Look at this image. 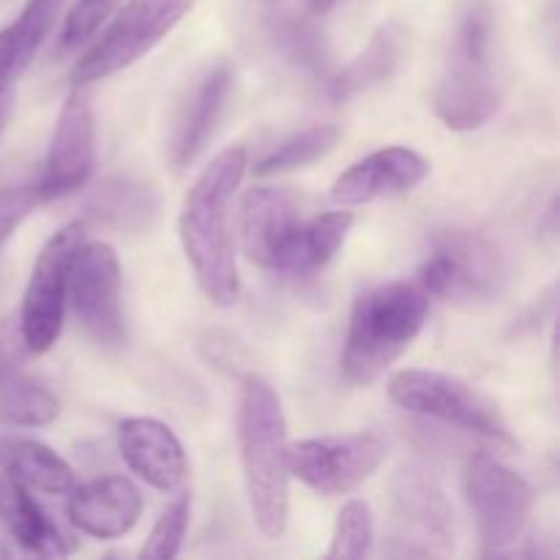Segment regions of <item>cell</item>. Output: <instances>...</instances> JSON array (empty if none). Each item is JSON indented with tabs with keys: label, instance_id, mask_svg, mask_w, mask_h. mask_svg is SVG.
<instances>
[{
	"label": "cell",
	"instance_id": "obj_1",
	"mask_svg": "<svg viewBox=\"0 0 560 560\" xmlns=\"http://www.w3.org/2000/svg\"><path fill=\"white\" fill-rule=\"evenodd\" d=\"M246 167V148H224L195 180L178 217L186 260L202 293L217 306H233L241 293L235 241L230 233V206Z\"/></svg>",
	"mask_w": 560,
	"mask_h": 560
},
{
	"label": "cell",
	"instance_id": "obj_2",
	"mask_svg": "<svg viewBox=\"0 0 560 560\" xmlns=\"http://www.w3.org/2000/svg\"><path fill=\"white\" fill-rule=\"evenodd\" d=\"M238 452L252 520L266 539H282L290 512L288 421L277 392L257 375L241 386Z\"/></svg>",
	"mask_w": 560,
	"mask_h": 560
},
{
	"label": "cell",
	"instance_id": "obj_3",
	"mask_svg": "<svg viewBox=\"0 0 560 560\" xmlns=\"http://www.w3.org/2000/svg\"><path fill=\"white\" fill-rule=\"evenodd\" d=\"M430 315V293L419 282L377 284L355 299L342 350L350 386H372L416 342Z\"/></svg>",
	"mask_w": 560,
	"mask_h": 560
},
{
	"label": "cell",
	"instance_id": "obj_4",
	"mask_svg": "<svg viewBox=\"0 0 560 560\" xmlns=\"http://www.w3.org/2000/svg\"><path fill=\"white\" fill-rule=\"evenodd\" d=\"M501 109V91L492 69V11L470 0L459 14L446 63L432 88V113L454 131L481 129Z\"/></svg>",
	"mask_w": 560,
	"mask_h": 560
},
{
	"label": "cell",
	"instance_id": "obj_5",
	"mask_svg": "<svg viewBox=\"0 0 560 560\" xmlns=\"http://www.w3.org/2000/svg\"><path fill=\"white\" fill-rule=\"evenodd\" d=\"M388 397L397 408L421 419L514 446V435L501 405L457 375L435 370H399L388 381Z\"/></svg>",
	"mask_w": 560,
	"mask_h": 560
},
{
	"label": "cell",
	"instance_id": "obj_6",
	"mask_svg": "<svg viewBox=\"0 0 560 560\" xmlns=\"http://www.w3.org/2000/svg\"><path fill=\"white\" fill-rule=\"evenodd\" d=\"M509 282V266L495 241L479 230H441L419 271L430 299L474 306L495 301Z\"/></svg>",
	"mask_w": 560,
	"mask_h": 560
},
{
	"label": "cell",
	"instance_id": "obj_7",
	"mask_svg": "<svg viewBox=\"0 0 560 560\" xmlns=\"http://www.w3.org/2000/svg\"><path fill=\"white\" fill-rule=\"evenodd\" d=\"M191 9L195 0H129L124 9L115 11L113 22L104 27L93 47L77 60L71 71L74 88L93 85L135 66L162 44Z\"/></svg>",
	"mask_w": 560,
	"mask_h": 560
},
{
	"label": "cell",
	"instance_id": "obj_8",
	"mask_svg": "<svg viewBox=\"0 0 560 560\" xmlns=\"http://www.w3.org/2000/svg\"><path fill=\"white\" fill-rule=\"evenodd\" d=\"M463 485L479 528L481 556H512L534 517V485L517 470L490 457L470 459Z\"/></svg>",
	"mask_w": 560,
	"mask_h": 560
},
{
	"label": "cell",
	"instance_id": "obj_9",
	"mask_svg": "<svg viewBox=\"0 0 560 560\" xmlns=\"http://www.w3.org/2000/svg\"><path fill=\"white\" fill-rule=\"evenodd\" d=\"M82 241H85V224L71 222L60 228L38 252L22 310L16 315L27 353H47L63 331L71 260Z\"/></svg>",
	"mask_w": 560,
	"mask_h": 560
},
{
	"label": "cell",
	"instance_id": "obj_10",
	"mask_svg": "<svg viewBox=\"0 0 560 560\" xmlns=\"http://www.w3.org/2000/svg\"><path fill=\"white\" fill-rule=\"evenodd\" d=\"M71 310L96 345L107 350L124 348L126 317L120 299V262L104 241H82L69 271Z\"/></svg>",
	"mask_w": 560,
	"mask_h": 560
},
{
	"label": "cell",
	"instance_id": "obj_11",
	"mask_svg": "<svg viewBox=\"0 0 560 560\" xmlns=\"http://www.w3.org/2000/svg\"><path fill=\"white\" fill-rule=\"evenodd\" d=\"M392 503L399 534L388 556H430L454 545V514L446 490L427 465L405 463L392 479Z\"/></svg>",
	"mask_w": 560,
	"mask_h": 560
},
{
	"label": "cell",
	"instance_id": "obj_12",
	"mask_svg": "<svg viewBox=\"0 0 560 560\" xmlns=\"http://www.w3.org/2000/svg\"><path fill=\"white\" fill-rule=\"evenodd\" d=\"M386 459V443L372 432L310 438L290 446V476L317 495H348Z\"/></svg>",
	"mask_w": 560,
	"mask_h": 560
},
{
	"label": "cell",
	"instance_id": "obj_13",
	"mask_svg": "<svg viewBox=\"0 0 560 560\" xmlns=\"http://www.w3.org/2000/svg\"><path fill=\"white\" fill-rule=\"evenodd\" d=\"M96 167V124L93 109L80 88L69 93L63 109L55 124L52 142H49L47 167L38 178L44 200L71 195L82 189Z\"/></svg>",
	"mask_w": 560,
	"mask_h": 560
},
{
	"label": "cell",
	"instance_id": "obj_14",
	"mask_svg": "<svg viewBox=\"0 0 560 560\" xmlns=\"http://www.w3.org/2000/svg\"><path fill=\"white\" fill-rule=\"evenodd\" d=\"M430 175V162L419 151L405 145L383 148L361 162L350 164L331 186V200L339 208L370 206L386 197L405 195L424 184Z\"/></svg>",
	"mask_w": 560,
	"mask_h": 560
},
{
	"label": "cell",
	"instance_id": "obj_15",
	"mask_svg": "<svg viewBox=\"0 0 560 560\" xmlns=\"http://www.w3.org/2000/svg\"><path fill=\"white\" fill-rule=\"evenodd\" d=\"M118 448L131 474L153 490L180 495L189 485V459L178 435L164 421L145 416L126 419L118 427Z\"/></svg>",
	"mask_w": 560,
	"mask_h": 560
},
{
	"label": "cell",
	"instance_id": "obj_16",
	"mask_svg": "<svg viewBox=\"0 0 560 560\" xmlns=\"http://www.w3.org/2000/svg\"><path fill=\"white\" fill-rule=\"evenodd\" d=\"M25 353L20 320L5 317L0 323V421L14 427H47L58 419L60 402L22 370Z\"/></svg>",
	"mask_w": 560,
	"mask_h": 560
},
{
	"label": "cell",
	"instance_id": "obj_17",
	"mask_svg": "<svg viewBox=\"0 0 560 560\" xmlns=\"http://www.w3.org/2000/svg\"><path fill=\"white\" fill-rule=\"evenodd\" d=\"M301 211L290 191L252 186L241 200V246L260 268L277 271L279 257L299 230Z\"/></svg>",
	"mask_w": 560,
	"mask_h": 560
},
{
	"label": "cell",
	"instance_id": "obj_18",
	"mask_svg": "<svg viewBox=\"0 0 560 560\" xmlns=\"http://www.w3.org/2000/svg\"><path fill=\"white\" fill-rule=\"evenodd\" d=\"M142 514V495L126 476H102L71 490L69 520L93 539H120Z\"/></svg>",
	"mask_w": 560,
	"mask_h": 560
},
{
	"label": "cell",
	"instance_id": "obj_19",
	"mask_svg": "<svg viewBox=\"0 0 560 560\" xmlns=\"http://www.w3.org/2000/svg\"><path fill=\"white\" fill-rule=\"evenodd\" d=\"M230 85H233V69L230 63L219 60L195 82L186 102L180 104L173 135H170V162L175 170L189 167L197 153L206 148L208 137L213 135L219 118H222Z\"/></svg>",
	"mask_w": 560,
	"mask_h": 560
},
{
	"label": "cell",
	"instance_id": "obj_20",
	"mask_svg": "<svg viewBox=\"0 0 560 560\" xmlns=\"http://www.w3.org/2000/svg\"><path fill=\"white\" fill-rule=\"evenodd\" d=\"M85 217L118 233H145L159 217L156 189L131 175H113L85 197Z\"/></svg>",
	"mask_w": 560,
	"mask_h": 560
},
{
	"label": "cell",
	"instance_id": "obj_21",
	"mask_svg": "<svg viewBox=\"0 0 560 560\" xmlns=\"http://www.w3.org/2000/svg\"><path fill=\"white\" fill-rule=\"evenodd\" d=\"M0 523L27 552L44 558H63L71 552V545L58 525L38 506L31 490L3 465H0Z\"/></svg>",
	"mask_w": 560,
	"mask_h": 560
},
{
	"label": "cell",
	"instance_id": "obj_22",
	"mask_svg": "<svg viewBox=\"0 0 560 560\" xmlns=\"http://www.w3.org/2000/svg\"><path fill=\"white\" fill-rule=\"evenodd\" d=\"M353 222L355 219L350 211H331L310 219V222H301L290 238L288 249L279 257L277 271L301 279L315 277L342 249Z\"/></svg>",
	"mask_w": 560,
	"mask_h": 560
},
{
	"label": "cell",
	"instance_id": "obj_23",
	"mask_svg": "<svg viewBox=\"0 0 560 560\" xmlns=\"http://www.w3.org/2000/svg\"><path fill=\"white\" fill-rule=\"evenodd\" d=\"M399 55H402V31L397 25H383L372 36V42L366 44L364 52L355 55L342 71L328 77V98L331 102H348V98L386 82L394 74V69H397Z\"/></svg>",
	"mask_w": 560,
	"mask_h": 560
},
{
	"label": "cell",
	"instance_id": "obj_24",
	"mask_svg": "<svg viewBox=\"0 0 560 560\" xmlns=\"http://www.w3.org/2000/svg\"><path fill=\"white\" fill-rule=\"evenodd\" d=\"M63 0H27L11 25L0 31V88H9L36 58L52 31Z\"/></svg>",
	"mask_w": 560,
	"mask_h": 560
},
{
	"label": "cell",
	"instance_id": "obj_25",
	"mask_svg": "<svg viewBox=\"0 0 560 560\" xmlns=\"http://www.w3.org/2000/svg\"><path fill=\"white\" fill-rule=\"evenodd\" d=\"M0 465L14 474L27 490L44 492V495H66L74 490V474L66 459L38 441L0 438Z\"/></svg>",
	"mask_w": 560,
	"mask_h": 560
},
{
	"label": "cell",
	"instance_id": "obj_26",
	"mask_svg": "<svg viewBox=\"0 0 560 560\" xmlns=\"http://www.w3.org/2000/svg\"><path fill=\"white\" fill-rule=\"evenodd\" d=\"M271 36L282 58L290 60L295 69L323 82L331 77V52H328L326 33L312 16L279 11L271 20Z\"/></svg>",
	"mask_w": 560,
	"mask_h": 560
},
{
	"label": "cell",
	"instance_id": "obj_27",
	"mask_svg": "<svg viewBox=\"0 0 560 560\" xmlns=\"http://www.w3.org/2000/svg\"><path fill=\"white\" fill-rule=\"evenodd\" d=\"M339 142V129L331 124L310 126V129L299 131V135L288 137L284 142H279L268 156H262L255 164L257 175H279L290 173V170H304L310 164H315L317 159H323L326 153L334 151V145Z\"/></svg>",
	"mask_w": 560,
	"mask_h": 560
},
{
	"label": "cell",
	"instance_id": "obj_28",
	"mask_svg": "<svg viewBox=\"0 0 560 560\" xmlns=\"http://www.w3.org/2000/svg\"><path fill=\"white\" fill-rule=\"evenodd\" d=\"M375 539V520H372L370 503L348 501L339 512L334 525L328 558H364Z\"/></svg>",
	"mask_w": 560,
	"mask_h": 560
},
{
	"label": "cell",
	"instance_id": "obj_29",
	"mask_svg": "<svg viewBox=\"0 0 560 560\" xmlns=\"http://www.w3.org/2000/svg\"><path fill=\"white\" fill-rule=\"evenodd\" d=\"M191 517V501L186 498V492H180L178 501L173 506H167V512L156 520L151 536L142 545L140 556L151 560H167L175 558L180 552V545H184L186 528H189Z\"/></svg>",
	"mask_w": 560,
	"mask_h": 560
},
{
	"label": "cell",
	"instance_id": "obj_30",
	"mask_svg": "<svg viewBox=\"0 0 560 560\" xmlns=\"http://www.w3.org/2000/svg\"><path fill=\"white\" fill-rule=\"evenodd\" d=\"M118 5L120 0H77L66 14L63 31H60L63 47H77V44L96 36L98 27L118 11Z\"/></svg>",
	"mask_w": 560,
	"mask_h": 560
},
{
	"label": "cell",
	"instance_id": "obj_31",
	"mask_svg": "<svg viewBox=\"0 0 560 560\" xmlns=\"http://www.w3.org/2000/svg\"><path fill=\"white\" fill-rule=\"evenodd\" d=\"M44 195L36 184H20V186H3L0 189V246L9 244L11 235L16 233L22 222L44 206Z\"/></svg>",
	"mask_w": 560,
	"mask_h": 560
},
{
	"label": "cell",
	"instance_id": "obj_32",
	"mask_svg": "<svg viewBox=\"0 0 560 560\" xmlns=\"http://www.w3.org/2000/svg\"><path fill=\"white\" fill-rule=\"evenodd\" d=\"M202 350H206V355L217 366H230V370H233V364L238 361L233 339L222 337V334H208V339L202 342Z\"/></svg>",
	"mask_w": 560,
	"mask_h": 560
},
{
	"label": "cell",
	"instance_id": "obj_33",
	"mask_svg": "<svg viewBox=\"0 0 560 560\" xmlns=\"http://www.w3.org/2000/svg\"><path fill=\"white\" fill-rule=\"evenodd\" d=\"M11 91L9 88H0V137H3V129H5V120H9V113H11Z\"/></svg>",
	"mask_w": 560,
	"mask_h": 560
},
{
	"label": "cell",
	"instance_id": "obj_34",
	"mask_svg": "<svg viewBox=\"0 0 560 560\" xmlns=\"http://www.w3.org/2000/svg\"><path fill=\"white\" fill-rule=\"evenodd\" d=\"M306 3H310L312 14H326V11L334 9V3H337V0H306Z\"/></svg>",
	"mask_w": 560,
	"mask_h": 560
}]
</instances>
